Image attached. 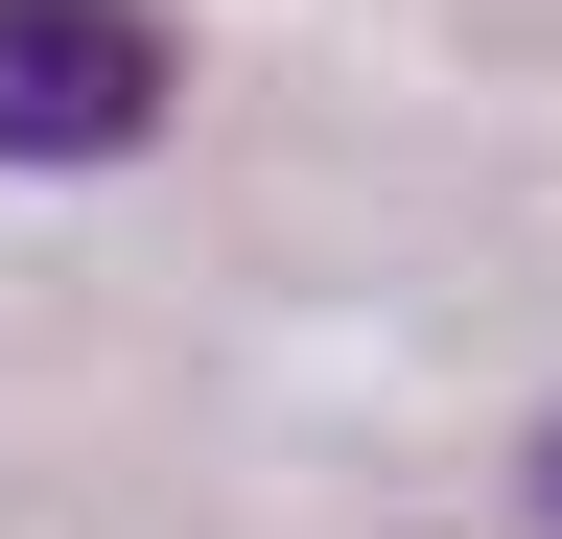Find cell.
<instances>
[{
  "instance_id": "cell-1",
  "label": "cell",
  "mask_w": 562,
  "mask_h": 539,
  "mask_svg": "<svg viewBox=\"0 0 562 539\" xmlns=\"http://www.w3.org/2000/svg\"><path fill=\"white\" fill-rule=\"evenodd\" d=\"M165 142V24L140 0H0V165H140Z\"/></svg>"
},
{
  "instance_id": "cell-2",
  "label": "cell",
  "mask_w": 562,
  "mask_h": 539,
  "mask_svg": "<svg viewBox=\"0 0 562 539\" xmlns=\"http://www.w3.org/2000/svg\"><path fill=\"white\" fill-rule=\"evenodd\" d=\"M539 493H562V446H539Z\"/></svg>"
}]
</instances>
